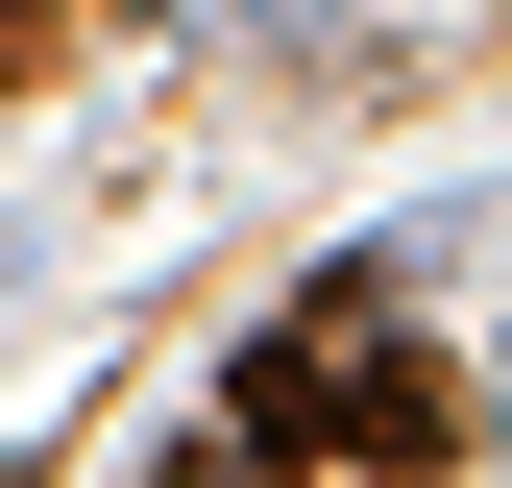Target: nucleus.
<instances>
[{
	"label": "nucleus",
	"mask_w": 512,
	"mask_h": 488,
	"mask_svg": "<svg viewBox=\"0 0 512 488\" xmlns=\"http://www.w3.org/2000/svg\"><path fill=\"white\" fill-rule=\"evenodd\" d=\"M220 440L244 464H439L464 391H439V342H391V293L342 269V293H293V318L220 366Z\"/></svg>",
	"instance_id": "obj_1"
},
{
	"label": "nucleus",
	"mask_w": 512,
	"mask_h": 488,
	"mask_svg": "<svg viewBox=\"0 0 512 488\" xmlns=\"http://www.w3.org/2000/svg\"><path fill=\"white\" fill-rule=\"evenodd\" d=\"M147 488H244V440H171V464H147Z\"/></svg>",
	"instance_id": "obj_2"
},
{
	"label": "nucleus",
	"mask_w": 512,
	"mask_h": 488,
	"mask_svg": "<svg viewBox=\"0 0 512 488\" xmlns=\"http://www.w3.org/2000/svg\"><path fill=\"white\" fill-rule=\"evenodd\" d=\"M25 25H49V0H0V49H25Z\"/></svg>",
	"instance_id": "obj_3"
}]
</instances>
